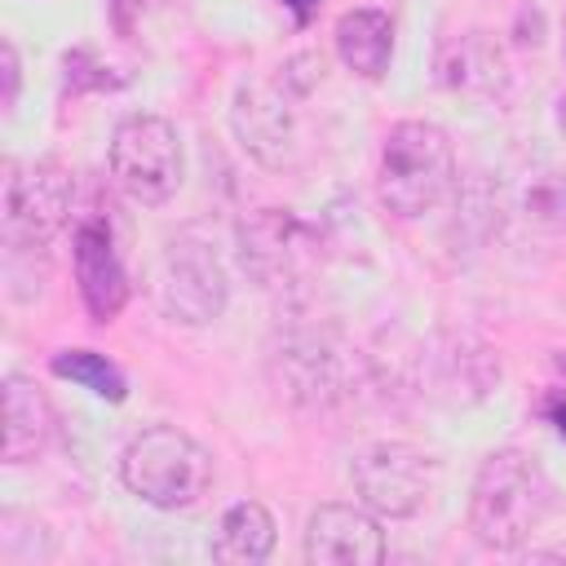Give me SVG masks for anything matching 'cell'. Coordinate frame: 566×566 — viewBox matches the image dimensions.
Masks as SVG:
<instances>
[{"label": "cell", "instance_id": "1", "mask_svg": "<svg viewBox=\"0 0 566 566\" xmlns=\"http://www.w3.org/2000/svg\"><path fill=\"white\" fill-rule=\"evenodd\" d=\"M318 80H323V57L301 53V57H287L274 75H252L239 84L234 106H230V128L261 168L283 172L305 159L301 102L310 97Z\"/></svg>", "mask_w": 566, "mask_h": 566}, {"label": "cell", "instance_id": "2", "mask_svg": "<svg viewBox=\"0 0 566 566\" xmlns=\"http://www.w3.org/2000/svg\"><path fill=\"white\" fill-rule=\"evenodd\" d=\"M553 513V482L535 455L517 447H500L478 464L469 491V531L482 548L513 553L522 548L544 517Z\"/></svg>", "mask_w": 566, "mask_h": 566}, {"label": "cell", "instance_id": "3", "mask_svg": "<svg viewBox=\"0 0 566 566\" xmlns=\"http://www.w3.org/2000/svg\"><path fill=\"white\" fill-rule=\"evenodd\" d=\"M451 190H455V150H451L447 128H438L433 119L394 124L385 133L380 164H376L380 203L394 217L416 221V217L433 212Z\"/></svg>", "mask_w": 566, "mask_h": 566}, {"label": "cell", "instance_id": "4", "mask_svg": "<svg viewBox=\"0 0 566 566\" xmlns=\"http://www.w3.org/2000/svg\"><path fill=\"white\" fill-rule=\"evenodd\" d=\"M119 482L150 509H195L212 486V455L177 424H150L124 447Z\"/></svg>", "mask_w": 566, "mask_h": 566}, {"label": "cell", "instance_id": "5", "mask_svg": "<svg viewBox=\"0 0 566 566\" xmlns=\"http://www.w3.org/2000/svg\"><path fill=\"white\" fill-rule=\"evenodd\" d=\"M111 181L142 208H159L177 195L181 177H186V150H181V133L172 128V119L164 115H128L115 124L111 133Z\"/></svg>", "mask_w": 566, "mask_h": 566}, {"label": "cell", "instance_id": "6", "mask_svg": "<svg viewBox=\"0 0 566 566\" xmlns=\"http://www.w3.org/2000/svg\"><path fill=\"white\" fill-rule=\"evenodd\" d=\"M155 301H159L164 318H172L181 327H208L226 314L230 279L208 239L186 230L164 243L159 274H155Z\"/></svg>", "mask_w": 566, "mask_h": 566}, {"label": "cell", "instance_id": "7", "mask_svg": "<svg viewBox=\"0 0 566 566\" xmlns=\"http://www.w3.org/2000/svg\"><path fill=\"white\" fill-rule=\"evenodd\" d=\"M349 482H354V495L376 517L402 522L429 504V495L438 486V460L416 442L389 438V442H371L354 455Z\"/></svg>", "mask_w": 566, "mask_h": 566}, {"label": "cell", "instance_id": "8", "mask_svg": "<svg viewBox=\"0 0 566 566\" xmlns=\"http://www.w3.org/2000/svg\"><path fill=\"white\" fill-rule=\"evenodd\" d=\"M75 181L57 159L13 164L4 177V243L9 252H44L71 221Z\"/></svg>", "mask_w": 566, "mask_h": 566}, {"label": "cell", "instance_id": "9", "mask_svg": "<svg viewBox=\"0 0 566 566\" xmlns=\"http://www.w3.org/2000/svg\"><path fill=\"white\" fill-rule=\"evenodd\" d=\"M270 371L283 398H292L296 407L323 411L336 407L340 398H349V349L327 336V332H287L274 354H270Z\"/></svg>", "mask_w": 566, "mask_h": 566}, {"label": "cell", "instance_id": "10", "mask_svg": "<svg viewBox=\"0 0 566 566\" xmlns=\"http://www.w3.org/2000/svg\"><path fill=\"white\" fill-rule=\"evenodd\" d=\"M239 256L265 292H287L305 283L314 265V239L287 208H261L239 226Z\"/></svg>", "mask_w": 566, "mask_h": 566}, {"label": "cell", "instance_id": "11", "mask_svg": "<svg viewBox=\"0 0 566 566\" xmlns=\"http://www.w3.org/2000/svg\"><path fill=\"white\" fill-rule=\"evenodd\" d=\"M305 562L310 566H380L385 562L380 517L363 500L318 504L305 517Z\"/></svg>", "mask_w": 566, "mask_h": 566}, {"label": "cell", "instance_id": "12", "mask_svg": "<svg viewBox=\"0 0 566 566\" xmlns=\"http://www.w3.org/2000/svg\"><path fill=\"white\" fill-rule=\"evenodd\" d=\"M71 261H75V283H80V301H84L88 318L93 323L119 318V310L128 305V270L119 261L111 221H102L97 212L75 221Z\"/></svg>", "mask_w": 566, "mask_h": 566}, {"label": "cell", "instance_id": "13", "mask_svg": "<svg viewBox=\"0 0 566 566\" xmlns=\"http://www.w3.org/2000/svg\"><path fill=\"white\" fill-rule=\"evenodd\" d=\"M438 84L447 93L460 97H478V102H504L509 97V57L500 49L495 35L486 31H455L438 44Z\"/></svg>", "mask_w": 566, "mask_h": 566}, {"label": "cell", "instance_id": "14", "mask_svg": "<svg viewBox=\"0 0 566 566\" xmlns=\"http://www.w3.org/2000/svg\"><path fill=\"white\" fill-rule=\"evenodd\" d=\"M0 389H4V442H0V455H4V464H31L53 442L57 411H53L49 394L22 371H9Z\"/></svg>", "mask_w": 566, "mask_h": 566}, {"label": "cell", "instance_id": "15", "mask_svg": "<svg viewBox=\"0 0 566 566\" xmlns=\"http://www.w3.org/2000/svg\"><path fill=\"white\" fill-rule=\"evenodd\" d=\"M336 57L363 75V80H385L389 57H394V22L385 9H349L336 18Z\"/></svg>", "mask_w": 566, "mask_h": 566}, {"label": "cell", "instance_id": "16", "mask_svg": "<svg viewBox=\"0 0 566 566\" xmlns=\"http://www.w3.org/2000/svg\"><path fill=\"white\" fill-rule=\"evenodd\" d=\"M274 539H279V526L270 517L265 504L256 500H239L221 513V526H217V539H212V557L217 562H230V566H256L274 553Z\"/></svg>", "mask_w": 566, "mask_h": 566}, {"label": "cell", "instance_id": "17", "mask_svg": "<svg viewBox=\"0 0 566 566\" xmlns=\"http://www.w3.org/2000/svg\"><path fill=\"white\" fill-rule=\"evenodd\" d=\"M433 363L447 371V376H438V389H447L455 402L460 398H486L500 385V358L469 336L451 340V349H438Z\"/></svg>", "mask_w": 566, "mask_h": 566}, {"label": "cell", "instance_id": "18", "mask_svg": "<svg viewBox=\"0 0 566 566\" xmlns=\"http://www.w3.org/2000/svg\"><path fill=\"white\" fill-rule=\"evenodd\" d=\"M49 371L71 380V385H84L88 394H97L106 402H124L128 398V376L97 349H57L49 358Z\"/></svg>", "mask_w": 566, "mask_h": 566}, {"label": "cell", "instance_id": "19", "mask_svg": "<svg viewBox=\"0 0 566 566\" xmlns=\"http://www.w3.org/2000/svg\"><path fill=\"white\" fill-rule=\"evenodd\" d=\"M517 212L539 230H566V172H531Z\"/></svg>", "mask_w": 566, "mask_h": 566}, {"label": "cell", "instance_id": "20", "mask_svg": "<svg viewBox=\"0 0 566 566\" xmlns=\"http://www.w3.org/2000/svg\"><path fill=\"white\" fill-rule=\"evenodd\" d=\"M18 93H22V62H18L13 40H0V106L13 111Z\"/></svg>", "mask_w": 566, "mask_h": 566}, {"label": "cell", "instance_id": "21", "mask_svg": "<svg viewBox=\"0 0 566 566\" xmlns=\"http://www.w3.org/2000/svg\"><path fill=\"white\" fill-rule=\"evenodd\" d=\"M146 9V0H111V18H115V31L119 35H133L137 27V13Z\"/></svg>", "mask_w": 566, "mask_h": 566}, {"label": "cell", "instance_id": "22", "mask_svg": "<svg viewBox=\"0 0 566 566\" xmlns=\"http://www.w3.org/2000/svg\"><path fill=\"white\" fill-rule=\"evenodd\" d=\"M287 9H292V18H296V27H310V18L318 13V4L323 0H283Z\"/></svg>", "mask_w": 566, "mask_h": 566}, {"label": "cell", "instance_id": "23", "mask_svg": "<svg viewBox=\"0 0 566 566\" xmlns=\"http://www.w3.org/2000/svg\"><path fill=\"white\" fill-rule=\"evenodd\" d=\"M548 420H553L557 433L566 438V394H553V398H548Z\"/></svg>", "mask_w": 566, "mask_h": 566}, {"label": "cell", "instance_id": "24", "mask_svg": "<svg viewBox=\"0 0 566 566\" xmlns=\"http://www.w3.org/2000/svg\"><path fill=\"white\" fill-rule=\"evenodd\" d=\"M557 124H562V133H566V93H562V102H557Z\"/></svg>", "mask_w": 566, "mask_h": 566}]
</instances>
